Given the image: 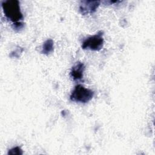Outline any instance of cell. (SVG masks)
Instances as JSON below:
<instances>
[{"label":"cell","instance_id":"6","mask_svg":"<svg viewBox=\"0 0 155 155\" xmlns=\"http://www.w3.org/2000/svg\"><path fill=\"white\" fill-rule=\"evenodd\" d=\"M54 44L51 39H47L45 41L42 45L41 53L44 54H48L53 51Z\"/></svg>","mask_w":155,"mask_h":155},{"label":"cell","instance_id":"5","mask_svg":"<svg viewBox=\"0 0 155 155\" xmlns=\"http://www.w3.org/2000/svg\"><path fill=\"white\" fill-rule=\"evenodd\" d=\"M85 65L82 62L77 63L71 68L70 76L74 81H79L83 77V74L85 70Z\"/></svg>","mask_w":155,"mask_h":155},{"label":"cell","instance_id":"1","mask_svg":"<svg viewBox=\"0 0 155 155\" xmlns=\"http://www.w3.org/2000/svg\"><path fill=\"white\" fill-rule=\"evenodd\" d=\"M2 7L6 18L13 23L20 22L23 16L21 13L19 2L17 0H7L2 2Z\"/></svg>","mask_w":155,"mask_h":155},{"label":"cell","instance_id":"7","mask_svg":"<svg viewBox=\"0 0 155 155\" xmlns=\"http://www.w3.org/2000/svg\"><path fill=\"white\" fill-rule=\"evenodd\" d=\"M22 154V151L21 149V148H19V147H16L10 149L8 152V154H12V155Z\"/></svg>","mask_w":155,"mask_h":155},{"label":"cell","instance_id":"3","mask_svg":"<svg viewBox=\"0 0 155 155\" xmlns=\"http://www.w3.org/2000/svg\"><path fill=\"white\" fill-rule=\"evenodd\" d=\"M103 33L98 32L93 36L86 38L82 42V48L83 49H88L93 51L100 50L104 45Z\"/></svg>","mask_w":155,"mask_h":155},{"label":"cell","instance_id":"4","mask_svg":"<svg viewBox=\"0 0 155 155\" xmlns=\"http://www.w3.org/2000/svg\"><path fill=\"white\" fill-rule=\"evenodd\" d=\"M99 4V1H82L79 5V10L83 15L91 14L96 12Z\"/></svg>","mask_w":155,"mask_h":155},{"label":"cell","instance_id":"8","mask_svg":"<svg viewBox=\"0 0 155 155\" xmlns=\"http://www.w3.org/2000/svg\"><path fill=\"white\" fill-rule=\"evenodd\" d=\"M24 27V25H23V23L22 22H15V23H13V27L14 29L15 30H20V29H22Z\"/></svg>","mask_w":155,"mask_h":155},{"label":"cell","instance_id":"2","mask_svg":"<svg viewBox=\"0 0 155 155\" xmlns=\"http://www.w3.org/2000/svg\"><path fill=\"white\" fill-rule=\"evenodd\" d=\"M93 91L85 88L82 85H78L71 92L70 99L76 102L87 103L93 98Z\"/></svg>","mask_w":155,"mask_h":155}]
</instances>
